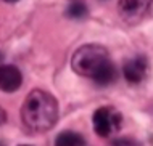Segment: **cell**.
Instances as JSON below:
<instances>
[{
    "mask_svg": "<svg viewBox=\"0 0 153 146\" xmlns=\"http://www.w3.org/2000/svg\"><path fill=\"white\" fill-rule=\"evenodd\" d=\"M58 101L48 91L36 88L24 98L21 108L23 124L34 133L48 132L58 120Z\"/></svg>",
    "mask_w": 153,
    "mask_h": 146,
    "instance_id": "obj_1",
    "label": "cell"
},
{
    "mask_svg": "<svg viewBox=\"0 0 153 146\" xmlns=\"http://www.w3.org/2000/svg\"><path fill=\"white\" fill-rule=\"evenodd\" d=\"M110 60L108 50L98 44L82 45L74 52L71 58V68L76 74L92 79L98 69Z\"/></svg>",
    "mask_w": 153,
    "mask_h": 146,
    "instance_id": "obj_2",
    "label": "cell"
},
{
    "mask_svg": "<svg viewBox=\"0 0 153 146\" xmlns=\"http://www.w3.org/2000/svg\"><path fill=\"white\" fill-rule=\"evenodd\" d=\"M123 114L118 109L111 106H102L95 109L92 116L94 130L100 138H110L113 133H116L121 128Z\"/></svg>",
    "mask_w": 153,
    "mask_h": 146,
    "instance_id": "obj_3",
    "label": "cell"
},
{
    "mask_svg": "<svg viewBox=\"0 0 153 146\" xmlns=\"http://www.w3.org/2000/svg\"><path fill=\"white\" fill-rule=\"evenodd\" d=\"M153 0H119V15L127 24H135L148 13Z\"/></svg>",
    "mask_w": 153,
    "mask_h": 146,
    "instance_id": "obj_4",
    "label": "cell"
},
{
    "mask_svg": "<svg viewBox=\"0 0 153 146\" xmlns=\"http://www.w3.org/2000/svg\"><path fill=\"white\" fill-rule=\"evenodd\" d=\"M148 69H150L148 60L142 55H137V56L131 58V60H127L123 64V76L129 83L137 85V83L145 80Z\"/></svg>",
    "mask_w": 153,
    "mask_h": 146,
    "instance_id": "obj_5",
    "label": "cell"
},
{
    "mask_svg": "<svg viewBox=\"0 0 153 146\" xmlns=\"http://www.w3.org/2000/svg\"><path fill=\"white\" fill-rule=\"evenodd\" d=\"M23 83V74L13 64H0V90L11 93Z\"/></svg>",
    "mask_w": 153,
    "mask_h": 146,
    "instance_id": "obj_6",
    "label": "cell"
},
{
    "mask_svg": "<svg viewBox=\"0 0 153 146\" xmlns=\"http://www.w3.org/2000/svg\"><path fill=\"white\" fill-rule=\"evenodd\" d=\"M118 76H119V72H118L116 64H114L111 60H108L100 69L97 71V72H95L92 80L97 83V85H100V87H108V85H111V83L116 82Z\"/></svg>",
    "mask_w": 153,
    "mask_h": 146,
    "instance_id": "obj_7",
    "label": "cell"
},
{
    "mask_svg": "<svg viewBox=\"0 0 153 146\" xmlns=\"http://www.w3.org/2000/svg\"><path fill=\"white\" fill-rule=\"evenodd\" d=\"M55 146H85V138L77 132L63 130L56 135Z\"/></svg>",
    "mask_w": 153,
    "mask_h": 146,
    "instance_id": "obj_8",
    "label": "cell"
},
{
    "mask_svg": "<svg viewBox=\"0 0 153 146\" xmlns=\"http://www.w3.org/2000/svg\"><path fill=\"white\" fill-rule=\"evenodd\" d=\"M89 13V8L84 0H71L66 8V16L71 19H82Z\"/></svg>",
    "mask_w": 153,
    "mask_h": 146,
    "instance_id": "obj_9",
    "label": "cell"
},
{
    "mask_svg": "<svg viewBox=\"0 0 153 146\" xmlns=\"http://www.w3.org/2000/svg\"><path fill=\"white\" fill-rule=\"evenodd\" d=\"M110 146H143L140 141H137L135 138L131 136H123V138H116L110 143Z\"/></svg>",
    "mask_w": 153,
    "mask_h": 146,
    "instance_id": "obj_10",
    "label": "cell"
},
{
    "mask_svg": "<svg viewBox=\"0 0 153 146\" xmlns=\"http://www.w3.org/2000/svg\"><path fill=\"white\" fill-rule=\"evenodd\" d=\"M5 122H7V112H5L3 108H0V127H2Z\"/></svg>",
    "mask_w": 153,
    "mask_h": 146,
    "instance_id": "obj_11",
    "label": "cell"
},
{
    "mask_svg": "<svg viewBox=\"0 0 153 146\" xmlns=\"http://www.w3.org/2000/svg\"><path fill=\"white\" fill-rule=\"evenodd\" d=\"M3 2H8V3H15V2H18V0H3Z\"/></svg>",
    "mask_w": 153,
    "mask_h": 146,
    "instance_id": "obj_12",
    "label": "cell"
},
{
    "mask_svg": "<svg viewBox=\"0 0 153 146\" xmlns=\"http://www.w3.org/2000/svg\"><path fill=\"white\" fill-rule=\"evenodd\" d=\"M0 64H3V55L0 53Z\"/></svg>",
    "mask_w": 153,
    "mask_h": 146,
    "instance_id": "obj_13",
    "label": "cell"
},
{
    "mask_svg": "<svg viewBox=\"0 0 153 146\" xmlns=\"http://www.w3.org/2000/svg\"><path fill=\"white\" fill-rule=\"evenodd\" d=\"M0 146H5V143H3V141H0Z\"/></svg>",
    "mask_w": 153,
    "mask_h": 146,
    "instance_id": "obj_14",
    "label": "cell"
},
{
    "mask_svg": "<svg viewBox=\"0 0 153 146\" xmlns=\"http://www.w3.org/2000/svg\"><path fill=\"white\" fill-rule=\"evenodd\" d=\"M19 146H29V145H19Z\"/></svg>",
    "mask_w": 153,
    "mask_h": 146,
    "instance_id": "obj_15",
    "label": "cell"
}]
</instances>
